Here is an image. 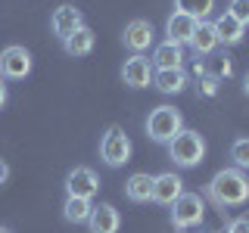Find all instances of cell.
Returning <instances> with one entry per match:
<instances>
[{
  "label": "cell",
  "instance_id": "obj_6",
  "mask_svg": "<svg viewBox=\"0 0 249 233\" xmlns=\"http://www.w3.org/2000/svg\"><path fill=\"white\" fill-rule=\"evenodd\" d=\"M31 72V53L25 47L13 44L0 53V78H10V81H22Z\"/></svg>",
  "mask_w": 249,
  "mask_h": 233
},
{
  "label": "cell",
  "instance_id": "obj_9",
  "mask_svg": "<svg viewBox=\"0 0 249 233\" xmlns=\"http://www.w3.org/2000/svg\"><path fill=\"white\" fill-rule=\"evenodd\" d=\"M122 37H124V47H128V50L143 53V50H150V47H153L156 31H153V25L146 19H134V22L124 25V34Z\"/></svg>",
  "mask_w": 249,
  "mask_h": 233
},
{
  "label": "cell",
  "instance_id": "obj_2",
  "mask_svg": "<svg viewBox=\"0 0 249 233\" xmlns=\"http://www.w3.org/2000/svg\"><path fill=\"white\" fill-rule=\"evenodd\" d=\"M168 155L178 168H196L206 159V140H202L199 131H181L168 143Z\"/></svg>",
  "mask_w": 249,
  "mask_h": 233
},
{
  "label": "cell",
  "instance_id": "obj_21",
  "mask_svg": "<svg viewBox=\"0 0 249 233\" xmlns=\"http://www.w3.org/2000/svg\"><path fill=\"white\" fill-rule=\"evenodd\" d=\"M175 6H178V13L190 16L196 22H206V16L215 10V0H175Z\"/></svg>",
  "mask_w": 249,
  "mask_h": 233
},
{
  "label": "cell",
  "instance_id": "obj_4",
  "mask_svg": "<svg viewBox=\"0 0 249 233\" xmlns=\"http://www.w3.org/2000/svg\"><path fill=\"white\" fill-rule=\"evenodd\" d=\"M202 215H206V202H202L199 193H181V196L171 202V221L181 230L202 224Z\"/></svg>",
  "mask_w": 249,
  "mask_h": 233
},
{
  "label": "cell",
  "instance_id": "obj_23",
  "mask_svg": "<svg viewBox=\"0 0 249 233\" xmlns=\"http://www.w3.org/2000/svg\"><path fill=\"white\" fill-rule=\"evenodd\" d=\"M231 159H233V168L249 171V137L237 140V143L231 146Z\"/></svg>",
  "mask_w": 249,
  "mask_h": 233
},
{
  "label": "cell",
  "instance_id": "obj_15",
  "mask_svg": "<svg viewBox=\"0 0 249 233\" xmlns=\"http://www.w3.org/2000/svg\"><path fill=\"white\" fill-rule=\"evenodd\" d=\"M212 25H215L218 44H240V41H243V34H246V25H240L231 13H221Z\"/></svg>",
  "mask_w": 249,
  "mask_h": 233
},
{
  "label": "cell",
  "instance_id": "obj_3",
  "mask_svg": "<svg viewBox=\"0 0 249 233\" xmlns=\"http://www.w3.org/2000/svg\"><path fill=\"white\" fill-rule=\"evenodd\" d=\"M181 131H184V118L175 106H156L150 112V118H146V134H150V140H156V143L168 146Z\"/></svg>",
  "mask_w": 249,
  "mask_h": 233
},
{
  "label": "cell",
  "instance_id": "obj_27",
  "mask_svg": "<svg viewBox=\"0 0 249 233\" xmlns=\"http://www.w3.org/2000/svg\"><path fill=\"white\" fill-rule=\"evenodd\" d=\"M6 177H10V165L0 159V183H6Z\"/></svg>",
  "mask_w": 249,
  "mask_h": 233
},
{
  "label": "cell",
  "instance_id": "obj_28",
  "mask_svg": "<svg viewBox=\"0 0 249 233\" xmlns=\"http://www.w3.org/2000/svg\"><path fill=\"white\" fill-rule=\"evenodd\" d=\"M3 103H6V84H3V78H0V109H3Z\"/></svg>",
  "mask_w": 249,
  "mask_h": 233
},
{
  "label": "cell",
  "instance_id": "obj_12",
  "mask_svg": "<svg viewBox=\"0 0 249 233\" xmlns=\"http://www.w3.org/2000/svg\"><path fill=\"white\" fill-rule=\"evenodd\" d=\"M50 25H53V34L66 41L69 34H75V31L84 25V16H81V10H75V6H69V3H66V6H59V10L53 13Z\"/></svg>",
  "mask_w": 249,
  "mask_h": 233
},
{
  "label": "cell",
  "instance_id": "obj_22",
  "mask_svg": "<svg viewBox=\"0 0 249 233\" xmlns=\"http://www.w3.org/2000/svg\"><path fill=\"white\" fill-rule=\"evenodd\" d=\"M90 199H78V196H69L66 205H62V215H66V221L72 224H84L90 217Z\"/></svg>",
  "mask_w": 249,
  "mask_h": 233
},
{
  "label": "cell",
  "instance_id": "obj_24",
  "mask_svg": "<svg viewBox=\"0 0 249 233\" xmlns=\"http://www.w3.org/2000/svg\"><path fill=\"white\" fill-rule=\"evenodd\" d=\"M228 13L240 22V25H249V0H231Z\"/></svg>",
  "mask_w": 249,
  "mask_h": 233
},
{
  "label": "cell",
  "instance_id": "obj_25",
  "mask_svg": "<svg viewBox=\"0 0 249 233\" xmlns=\"http://www.w3.org/2000/svg\"><path fill=\"white\" fill-rule=\"evenodd\" d=\"M199 90H202V97H215V93H218V81H215V78H206V75H202Z\"/></svg>",
  "mask_w": 249,
  "mask_h": 233
},
{
  "label": "cell",
  "instance_id": "obj_20",
  "mask_svg": "<svg viewBox=\"0 0 249 233\" xmlns=\"http://www.w3.org/2000/svg\"><path fill=\"white\" fill-rule=\"evenodd\" d=\"M124 193H128L131 202H150L153 199V177L150 174H131L128 183H124Z\"/></svg>",
  "mask_w": 249,
  "mask_h": 233
},
{
  "label": "cell",
  "instance_id": "obj_11",
  "mask_svg": "<svg viewBox=\"0 0 249 233\" xmlns=\"http://www.w3.org/2000/svg\"><path fill=\"white\" fill-rule=\"evenodd\" d=\"M119 224H122V217L109 202H100V205L90 208V217H88L90 233H119Z\"/></svg>",
  "mask_w": 249,
  "mask_h": 233
},
{
  "label": "cell",
  "instance_id": "obj_29",
  "mask_svg": "<svg viewBox=\"0 0 249 233\" xmlns=\"http://www.w3.org/2000/svg\"><path fill=\"white\" fill-rule=\"evenodd\" d=\"M243 90H246V93H249V75H246V78H243Z\"/></svg>",
  "mask_w": 249,
  "mask_h": 233
},
{
  "label": "cell",
  "instance_id": "obj_17",
  "mask_svg": "<svg viewBox=\"0 0 249 233\" xmlns=\"http://www.w3.org/2000/svg\"><path fill=\"white\" fill-rule=\"evenodd\" d=\"M93 41H97V34H93L88 25H81L75 34H69L66 41H62V47H66L69 56H88V53L93 50Z\"/></svg>",
  "mask_w": 249,
  "mask_h": 233
},
{
  "label": "cell",
  "instance_id": "obj_19",
  "mask_svg": "<svg viewBox=\"0 0 249 233\" xmlns=\"http://www.w3.org/2000/svg\"><path fill=\"white\" fill-rule=\"evenodd\" d=\"M231 56H215V53H209V59L196 62V75H206V78H215V81H221V78H231Z\"/></svg>",
  "mask_w": 249,
  "mask_h": 233
},
{
  "label": "cell",
  "instance_id": "obj_1",
  "mask_svg": "<svg viewBox=\"0 0 249 233\" xmlns=\"http://www.w3.org/2000/svg\"><path fill=\"white\" fill-rule=\"evenodd\" d=\"M209 196H212L221 208L243 205V202H249V177L240 168L218 171L212 177V183H209Z\"/></svg>",
  "mask_w": 249,
  "mask_h": 233
},
{
  "label": "cell",
  "instance_id": "obj_14",
  "mask_svg": "<svg viewBox=\"0 0 249 233\" xmlns=\"http://www.w3.org/2000/svg\"><path fill=\"white\" fill-rule=\"evenodd\" d=\"M153 84H156V90H162V93H181L187 87V72L184 68H156Z\"/></svg>",
  "mask_w": 249,
  "mask_h": 233
},
{
  "label": "cell",
  "instance_id": "obj_30",
  "mask_svg": "<svg viewBox=\"0 0 249 233\" xmlns=\"http://www.w3.org/2000/svg\"><path fill=\"white\" fill-rule=\"evenodd\" d=\"M0 233H10V230H6V227H0Z\"/></svg>",
  "mask_w": 249,
  "mask_h": 233
},
{
  "label": "cell",
  "instance_id": "obj_8",
  "mask_svg": "<svg viewBox=\"0 0 249 233\" xmlns=\"http://www.w3.org/2000/svg\"><path fill=\"white\" fill-rule=\"evenodd\" d=\"M66 190H69V196L93 199V196H97V190H100V181H97V174H93L90 168H75L72 174L66 177Z\"/></svg>",
  "mask_w": 249,
  "mask_h": 233
},
{
  "label": "cell",
  "instance_id": "obj_7",
  "mask_svg": "<svg viewBox=\"0 0 249 233\" xmlns=\"http://www.w3.org/2000/svg\"><path fill=\"white\" fill-rule=\"evenodd\" d=\"M122 78H124V84L128 87H150V81H153V62L143 56V53H134L131 59H124V68H122Z\"/></svg>",
  "mask_w": 249,
  "mask_h": 233
},
{
  "label": "cell",
  "instance_id": "obj_16",
  "mask_svg": "<svg viewBox=\"0 0 249 233\" xmlns=\"http://www.w3.org/2000/svg\"><path fill=\"white\" fill-rule=\"evenodd\" d=\"M190 47L196 50V56H209V53H215L218 34H215L212 22H196V31H193V37H190Z\"/></svg>",
  "mask_w": 249,
  "mask_h": 233
},
{
  "label": "cell",
  "instance_id": "obj_26",
  "mask_svg": "<svg viewBox=\"0 0 249 233\" xmlns=\"http://www.w3.org/2000/svg\"><path fill=\"white\" fill-rule=\"evenodd\" d=\"M228 233H249V217H233L228 224Z\"/></svg>",
  "mask_w": 249,
  "mask_h": 233
},
{
  "label": "cell",
  "instance_id": "obj_10",
  "mask_svg": "<svg viewBox=\"0 0 249 233\" xmlns=\"http://www.w3.org/2000/svg\"><path fill=\"white\" fill-rule=\"evenodd\" d=\"M181 193H184V181L178 174L165 171V174L153 177V202H159V205H171Z\"/></svg>",
  "mask_w": 249,
  "mask_h": 233
},
{
  "label": "cell",
  "instance_id": "obj_13",
  "mask_svg": "<svg viewBox=\"0 0 249 233\" xmlns=\"http://www.w3.org/2000/svg\"><path fill=\"white\" fill-rule=\"evenodd\" d=\"M193 31H196V19H190V16H184V13H178V10L168 16V22H165L168 44H178V47L190 44Z\"/></svg>",
  "mask_w": 249,
  "mask_h": 233
},
{
  "label": "cell",
  "instance_id": "obj_5",
  "mask_svg": "<svg viewBox=\"0 0 249 233\" xmlns=\"http://www.w3.org/2000/svg\"><path fill=\"white\" fill-rule=\"evenodd\" d=\"M100 155L109 168H122L124 162H131V140L122 128H109L103 140H100Z\"/></svg>",
  "mask_w": 249,
  "mask_h": 233
},
{
  "label": "cell",
  "instance_id": "obj_18",
  "mask_svg": "<svg viewBox=\"0 0 249 233\" xmlns=\"http://www.w3.org/2000/svg\"><path fill=\"white\" fill-rule=\"evenodd\" d=\"M153 66L156 68H181L184 66V50H181V47H178V44H159V47H156V50H153Z\"/></svg>",
  "mask_w": 249,
  "mask_h": 233
}]
</instances>
